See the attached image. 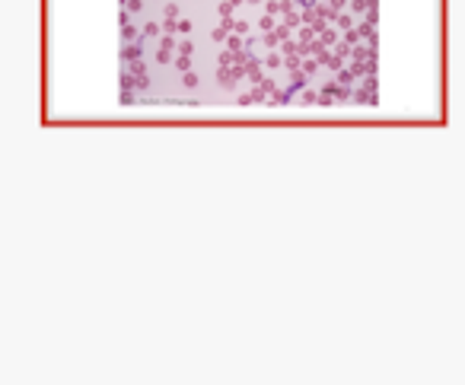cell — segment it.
Here are the masks:
<instances>
[{
    "label": "cell",
    "instance_id": "obj_1",
    "mask_svg": "<svg viewBox=\"0 0 465 385\" xmlns=\"http://www.w3.org/2000/svg\"><path fill=\"white\" fill-rule=\"evenodd\" d=\"M141 7H143L141 0H124V10H128V14H137Z\"/></svg>",
    "mask_w": 465,
    "mask_h": 385
},
{
    "label": "cell",
    "instance_id": "obj_2",
    "mask_svg": "<svg viewBox=\"0 0 465 385\" xmlns=\"http://www.w3.org/2000/svg\"><path fill=\"white\" fill-rule=\"evenodd\" d=\"M137 54H141V52H137L134 45H128V48H124V58H128V61H137Z\"/></svg>",
    "mask_w": 465,
    "mask_h": 385
},
{
    "label": "cell",
    "instance_id": "obj_3",
    "mask_svg": "<svg viewBox=\"0 0 465 385\" xmlns=\"http://www.w3.org/2000/svg\"><path fill=\"white\" fill-rule=\"evenodd\" d=\"M175 64H179V71H188V64H192V61H188L185 54H179V61H175Z\"/></svg>",
    "mask_w": 465,
    "mask_h": 385
},
{
    "label": "cell",
    "instance_id": "obj_4",
    "mask_svg": "<svg viewBox=\"0 0 465 385\" xmlns=\"http://www.w3.org/2000/svg\"><path fill=\"white\" fill-rule=\"evenodd\" d=\"M166 16H169V20H175V16H179V7H175V4H169V7H166Z\"/></svg>",
    "mask_w": 465,
    "mask_h": 385
},
{
    "label": "cell",
    "instance_id": "obj_5",
    "mask_svg": "<svg viewBox=\"0 0 465 385\" xmlns=\"http://www.w3.org/2000/svg\"><path fill=\"white\" fill-rule=\"evenodd\" d=\"M297 4H300L303 10H312V7H316V0H297Z\"/></svg>",
    "mask_w": 465,
    "mask_h": 385
},
{
    "label": "cell",
    "instance_id": "obj_6",
    "mask_svg": "<svg viewBox=\"0 0 465 385\" xmlns=\"http://www.w3.org/2000/svg\"><path fill=\"white\" fill-rule=\"evenodd\" d=\"M249 4H262V0H249Z\"/></svg>",
    "mask_w": 465,
    "mask_h": 385
}]
</instances>
